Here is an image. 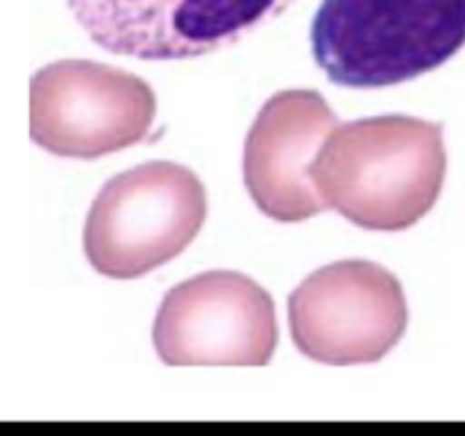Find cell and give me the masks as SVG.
Instances as JSON below:
<instances>
[{
	"label": "cell",
	"instance_id": "cell-7",
	"mask_svg": "<svg viewBox=\"0 0 465 436\" xmlns=\"http://www.w3.org/2000/svg\"><path fill=\"white\" fill-rule=\"evenodd\" d=\"M95 45L114 54L173 62L239 44L295 0H66Z\"/></svg>",
	"mask_w": 465,
	"mask_h": 436
},
{
	"label": "cell",
	"instance_id": "cell-3",
	"mask_svg": "<svg viewBox=\"0 0 465 436\" xmlns=\"http://www.w3.org/2000/svg\"><path fill=\"white\" fill-rule=\"evenodd\" d=\"M207 218V191L175 162L139 164L95 195L84 223V254L112 280H136L184 253Z\"/></svg>",
	"mask_w": 465,
	"mask_h": 436
},
{
	"label": "cell",
	"instance_id": "cell-4",
	"mask_svg": "<svg viewBox=\"0 0 465 436\" xmlns=\"http://www.w3.org/2000/svg\"><path fill=\"white\" fill-rule=\"evenodd\" d=\"M157 116L153 86L89 59H62L30 80V136L39 148L98 159L139 144Z\"/></svg>",
	"mask_w": 465,
	"mask_h": 436
},
{
	"label": "cell",
	"instance_id": "cell-8",
	"mask_svg": "<svg viewBox=\"0 0 465 436\" xmlns=\"http://www.w3.org/2000/svg\"><path fill=\"white\" fill-rule=\"evenodd\" d=\"M336 127L334 109L313 89L280 91L259 109L245 136L243 182L268 218L300 223L327 209L312 166Z\"/></svg>",
	"mask_w": 465,
	"mask_h": 436
},
{
	"label": "cell",
	"instance_id": "cell-2",
	"mask_svg": "<svg viewBox=\"0 0 465 436\" xmlns=\"http://www.w3.org/2000/svg\"><path fill=\"white\" fill-rule=\"evenodd\" d=\"M465 45V0H322L312 50L334 84L381 89L436 71Z\"/></svg>",
	"mask_w": 465,
	"mask_h": 436
},
{
	"label": "cell",
	"instance_id": "cell-5",
	"mask_svg": "<svg viewBox=\"0 0 465 436\" xmlns=\"http://www.w3.org/2000/svg\"><path fill=\"white\" fill-rule=\"evenodd\" d=\"M293 343L327 366L384 359L409 325L404 289L389 268L345 259L318 268L289 298Z\"/></svg>",
	"mask_w": 465,
	"mask_h": 436
},
{
	"label": "cell",
	"instance_id": "cell-1",
	"mask_svg": "<svg viewBox=\"0 0 465 436\" xmlns=\"http://www.w3.org/2000/svg\"><path fill=\"white\" fill-rule=\"evenodd\" d=\"M445 173L443 125L400 114L339 125L312 166L327 207L372 232H402L425 218Z\"/></svg>",
	"mask_w": 465,
	"mask_h": 436
},
{
	"label": "cell",
	"instance_id": "cell-6",
	"mask_svg": "<svg viewBox=\"0 0 465 436\" xmlns=\"http://www.w3.org/2000/svg\"><path fill=\"white\" fill-rule=\"evenodd\" d=\"M277 341L271 293L236 271H207L173 286L153 325L166 366H266Z\"/></svg>",
	"mask_w": 465,
	"mask_h": 436
}]
</instances>
